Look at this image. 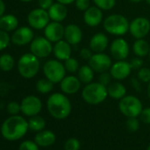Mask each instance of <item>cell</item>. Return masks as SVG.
<instances>
[{"label":"cell","instance_id":"cell-34","mask_svg":"<svg viewBox=\"0 0 150 150\" xmlns=\"http://www.w3.org/2000/svg\"><path fill=\"white\" fill-rule=\"evenodd\" d=\"M138 79L145 83L150 81V69L147 67H141L138 71Z\"/></svg>","mask_w":150,"mask_h":150},{"label":"cell","instance_id":"cell-33","mask_svg":"<svg viewBox=\"0 0 150 150\" xmlns=\"http://www.w3.org/2000/svg\"><path fill=\"white\" fill-rule=\"evenodd\" d=\"M64 148V150H80L81 142L76 138H70L65 141Z\"/></svg>","mask_w":150,"mask_h":150},{"label":"cell","instance_id":"cell-43","mask_svg":"<svg viewBox=\"0 0 150 150\" xmlns=\"http://www.w3.org/2000/svg\"><path fill=\"white\" fill-rule=\"evenodd\" d=\"M54 4L53 0H38V5L40 8L44 10H49L50 7Z\"/></svg>","mask_w":150,"mask_h":150},{"label":"cell","instance_id":"cell-16","mask_svg":"<svg viewBox=\"0 0 150 150\" xmlns=\"http://www.w3.org/2000/svg\"><path fill=\"white\" fill-rule=\"evenodd\" d=\"M44 35L51 42H57L64 37V28L60 22H50L44 28Z\"/></svg>","mask_w":150,"mask_h":150},{"label":"cell","instance_id":"cell-26","mask_svg":"<svg viewBox=\"0 0 150 150\" xmlns=\"http://www.w3.org/2000/svg\"><path fill=\"white\" fill-rule=\"evenodd\" d=\"M132 50H133V53L137 57H143L149 54L150 46H149L148 42L146 40H144L143 38L137 39L132 45Z\"/></svg>","mask_w":150,"mask_h":150},{"label":"cell","instance_id":"cell-10","mask_svg":"<svg viewBox=\"0 0 150 150\" xmlns=\"http://www.w3.org/2000/svg\"><path fill=\"white\" fill-rule=\"evenodd\" d=\"M129 31L135 39H142L150 31V21L144 17H138L130 22Z\"/></svg>","mask_w":150,"mask_h":150},{"label":"cell","instance_id":"cell-27","mask_svg":"<svg viewBox=\"0 0 150 150\" xmlns=\"http://www.w3.org/2000/svg\"><path fill=\"white\" fill-rule=\"evenodd\" d=\"M94 70L90 67L89 64H85L80 67L78 71V78L81 83L88 84L92 82L94 79Z\"/></svg>","mask_w":150,"mask_h":150},{"label":"cell","instance_id":"cell-31","mask_svg":"<svg viewBox=\"0 0 150 150\" xmlns=\"http://www.w3.org/2000/svg\"><path fill=\"white\" fill-rule=\"evenodd\" d=\"M66 71L71 72V73H75L77 72L80 69V64L79 61L76 58H73V57H69L68 59H66L64 61V64Z\"/></svg>","mask_w":150,"mask_h":150},{"label":"cell","instance_id":"cell-35","mask_svg":"<svg viewBox=\"0 0 150 150\" xmlns=\"http://www.w3.org/2000/svg\"><path fill=\"white\" fill-rule=\"evenodd\" d=\"M11 38L7 32L0 29V51L7 48L10 43Z\"/></svg>","mask_w":150,"mask_h":150},{"label":"cell","instance_id":"cell-32","mask_svg":"<svg viewBox=\"0 0 150 150\" xmlns=\"http://www.w3.org/2000/svg\"><path fill=\"white\" fill-rule=\"evenodd\" d=\"M94 3L101 10L109 11L115 6L116 0H94Z\"/></svg>","mask_w":150,"mask_h":150},{"label":"cell","instance_id":"cell-50","mask_svg":"<svg viewBox=\"0 0 150 150\" xmlns=\"http://www.w3.org/2000/svg\"><path fill=\"white\" fill-rule=\"evenodd\" d=\"M21 1H22V2H25V3H29V2L33 1V0H21Z\"/></svg>","mask_w":150,"mask_h":150},{"label":"cell","instance_id":"cell-30","mask_svg":"<svg viewBox=\"0 0 150 150\" xmlns=\"http://www.w3.org/2000/svg\"><path fill=\"white\" fill-rule=\"evenodd\" d=\"M14 66V59L10 54H3L0 56V69L4 71H11Z\"/></svg>","mask_w":150,"mask_h":150},{"label":"cell","instance_id":"cell-52","mask_svg":"<svg viewBox=\"0 0 150 150\" xmlns=\"http://www.w3.org/2000/svg\"><path fill=\"white\" fill-rule=\"evenodd\" d=\"M146 150H150V145H149V146H148V147H147V148H146Z\"/></svg>","mask_w":150,"mask_h":150},{"label":"cell","instance_id":"cell-7","mask_svg":"<svg viewBox=\"0 0 150 150\" xmlns=\"http://www.w3.org/2000/svg\"><path fill=\"white\" fill-rule=\"evenodd\" d=\"M65 67L58 59L48 60L43 64V73L45 77L55 83H60L65 77Z\"/></svg>","mask_w":150,"mask_h":150},{"label":"cell","instance_id":"cell-22","mask_svg":"<svg viewBox=\"0 0 150 150\" xmlns=\"http://www.w3.org/2000/svg\"><path fill=\"white\" fill-rule=\"evenodd\" d=\"M50 20L57 22H61L64 21L68 14V10L66 6L61 3H54L48 10Z\"/></svg>","mask_w":150,"mask_h":150},{"label":"cell","instance_id":"cell-40","mask_svg":"<svg viewBox=\"0 0 150 150\" xmlns=\"http://www.w3.org/2000/svg\"><path fill=\"white\" fill-rule=\"evenodd\" d=\"M75 6L78 10L85 12L90 7V0H75Z\"/></svg>","mask_w":150,"mask_h":150},{"label":"cell","instance_id":"cell-24","mask_svg":"<svg viewBox=\"0 0 150 150\" xmlns=\"http://www.w3.org/2000/svg\"><path fill=\"white\" fill-rule=\"evenodd\" d=\"M19 26V21L16 16L13 14L3 15L0 17V29L6 32H11L17 29Z\"/></svg>","mask_w":150,"mask_h":150},{"label":"cell","instance_id":"cell-2","mask_svg":"<svg viewBox=\"0 0 150 150\" xmlns=\"http://www.w3.org/2000/svg\"><path fill=\"white\" fill-rule=\"evenodd\" d=\"M49 113L56 119H64L71 112V103L68 97L62 93H54L47 100Z\"/></svg>","mask_w":150,"mask_h":150},{"label":"cell","instance_id":"cell-44","mask_svg":"<svg viewBox=\"0 0 150 150\" xmlns=\"http://www.w3.org/2000/svg\"><path fill=\"white\" fill-rule=\"evenodd\" d=\"M80 54H81V57L83 59H89V58L93 56L92 50H90V48H89V49H87V48L81 49Z\"/></svg>","mask_w":150,"mask_h":150},{"label":"cell","instance_id":"cell-49","mask_svg":"<svg viewBox=\"0 0 150 150\" xmlns=\"http://www.w3.org/2000/svg\"><path fill=\"white\" fill-rule=\"evenodd\" d=\"M130 1L131 2H132V3H139V2H141L142 1V0H130Z\"/></svg>","mask_w":150,"mask_h":150},{"label":"cell","instance_id":"cell-8","mask_svg":"<svg viewBox=\"0 0 150 150\" xmlns=\"http://www.w3.org/2000/svg\"><path fill=\"white\" fill-rule=\"evenodd\" d=\"M50 15L47 10L37 8L32 10L28 15V22L34 29H43L50 23Z\"/></svg>","mask_w":150,"mask_h":150},{"label":"cell","instance_id":"cell-3","mask_svg":"<svg viewBox=\"0 0 150 150\" xmlns=\"http://www.w3.org/2000/svg\"><path fill=\"white\" fill-rule=\"evenodd\" d=\"M106 86L98 82H90L85 86L82 90V99L88 104L97 105L104 102L108 96Z\"/></svg>","mask_w":150,"mask_h":150},{"label":"cell","instance_id":"cell-6","mask_svg":"<svg viewBox=\"0 0 150 150\" xmlns=\"http://www.w3.org/2000/svg\"><path fill=\"white\" fill-rule=\"evenodd\" d=\"M140 100L134 96H125L120 99L118 109L121 113L126 117H139L143 108Z\"/></svg>","mask_w":150,"mask_h":150},{"label":"cell","instance_id":"cell-15","mask_svg":"<svg viewBox=\"0 0 150 150\" xmlns=\"http://www.w3.org/2000/svg\"><path fill=\"white\" fill-rule=\"evenodd\" d=\"M131 71L132 67L130 65V63L125 60H117L116 63L112 64L110 69V72L112 78L117 81H123L126 79L131 74Z\"/></svg>","mask_w":150,"mask_h":150},{"label":"cell","instance_id":"cell-48","mask_svg":"<svg viewBox=\"0 0 150 150\" xmlns=\"http://www.w3.org/2000/svg\"><path fill=\"white\" fill-rule=\"evenodd\" d=\"M147 96L150 99V81L148 82V86H147Z\"/></svg>","mask_w":150,"mask_h":150},{"label":"cell","instance_id":"cell-53","mask_svg":"<svg viewBox=\"0 0 150 150\" xmlns=\"http://www.w3.org/2000/svg\"><path fill=\"white\" fill-rule=\"evenodd\" d=\"M148 55H149V59H150V50H149V54Z\"/></svg>","mask_w":150,"mask_h":150},{"label":"cell","instance_id":"cell-18","mask_svg":"<svg viewBox=\"0 0 150 150\" xmlns=\"http://www.w3.org/2000/svg\"><path fill=\"white\" fill-rule=\"evenodd\" d=\"M82 31L75 24H69L64 28V39L71 45H77L82 40Z\"/></svg>","mask_w":150,"mask_h":150},{"label":"cell","instance_id":"cell-13","mask_svg":"<svg viewBox=\"0 0 150 150\" xmlns=\"http://www.w3.org/2000/svg\"><path fill=\"white\" fill-rule=\"evenodd\" d=\"M110 54L116 60H125L129 55V45L123 38H117L112 41L110 47Z\"/></svg>","mask_w":150,"mask_h":150},{"label":"cell","instance_id":"cell-39","mask_svg":"<svg viewBox=\"0 0 150 150\" xmlns=\"http://www.w3.org/2000/svg\"><path fill=\"white\" fill-rule=\"evenodd\" d=\"M111 74L110 72H107V71H103V72H101L100 75H99V78H98V81L104 85V86H109L110 83V81H111Z\"/></svg>","mask_w":150,"mask_h":150},{"label":"cell","instance_id":"cell-28","mask_svg":"<svg viewBox=\"0 0 150 150\" xmlns=\"http://www.w3.org/2000/svg\"><path fill=\"white\" fill-rule=\"evenodd\" d=\"M45 125H46V122L44 118L38 115L31 117V118L28 121V127L31 131H34V132L42 131Z\"/></svg>","mask_w":150,"mask_h":150},{"label":"cell","instance_id":"cell-36","mask_svg":"<svg viewBox=\"0 0 150 150\" xmlns=\"http://www.w3.org/2000/svg\"><path fill=\"white\" fill-rule=\"evenodd\" d=\"M125 125L127 130L132 132H137L139 128V121L137 119V117H128Z\"/></svg>","mask_w":150,"mask_h":150},{"label":"cell","instance_id":"cell-20","mask_svg":"<svg viewBox=\"0 0 150 150\" xmlns=\"http://www.w3.org/2000/svg\"><path fill=\"white\" fill-rule=\"evenodd\" d=\"M109 44V39L107 35L103 33L96 34L89 42V48L95 53L103 52Z\"/></svg>","mask_w":150,"mask_h":150},{"label":"cell","instance_id":"cell-23","mask_svg":"<svg viewBox=\"0 0 150 150\" xmlns=\"http://www.w3.org/2000/svg\"><path fill=\"white\" fill-rule=\"evenodd\" d=\"M36 144L42 147H47L53 145L56 141V135L50 130H42L36 133L35 137Z\"/></svg>","mask_w":150,"mask_h":150},{"label":"cell","instance_id":"cell-4","mask_svg":"<svg viewBox=\"0 0 150 150\" xmlns=\"http://www.w3.org/2000/svg\"><path fill=\"white\" fill-rule=\"evenodd\" d=\"M40 69V61L33 53L22 55L18 61V71L25 79H31L38 73Z\"/></svg>","mask_w":150,"mask_h":150},{"label":"cell","instance_id":"cell-29","mask_svg":"<svg viewBox=\"0 0 150 150\" xmlns=\"http://www.w3.org/2000/svg\"><path fill=\"white\" fill-rule=\"evenodd\" d=\"M35 88L41 94H48L53 90L54 83L50 80H48L47 78L40 79L35 84Z\"/></svg>","mask_w":150,"mask_h":150},{"label":"cell","instance_id":"cell-19","mask_svg":"<svg viewBox=\"0 0 150 150\" xmlns=\"http://www.w3.org/2000/svg\"><path fill=\"white\" fill-rule=\"evenodd\" d=\"M84 22L89 27H96L103 21V13L97 6H90L84 12Z\"/></svg>","mask_w":150,"mask_h":150},{"label":"cell","instance_id":"cell-42","mask_svg":"<svg viewBox=\"0 0 150 150\" xmlns=\"http://www.w3.org/2000/svg\"><path fill=\"white\" fill-rule=\"evenodd\" d=\"M130 65H131L132 69H140L143 65V60L139 57H134L131 60Z\"/></svg>","mask_w":150,"mask_h":150},{"label":"cell","instance_id":"cell-5","mask_svg":"<svg viewBox=\"0 0 150 150\" xmlns=\"http://www.w3.org/2000/svg\"><path fill=\"white\" fill-rule=\"evenodd\" d=\"M130 23L128 20L121 14H111L103 21V28L106 32L113 35H124L129 31Z\"/></svg>","mask_w":150,"mask_h":150},{"label":"cell","instance_id":"cell-14","mask_svg":"<svg viewBox=\"0 0 150 150\" xmlns=\"http://www.w3.org/2000/svg\"><path fill=\"white\" fill-rule=\"evenodd\" d=\"M13 43L17 46H24L34 40V32L29 27H21L15 30L11 38Z\"/></svg>","mask_w":150,"mask_h":150},{"label":"cell","instance_id":"cell-25","mask_svg":"<svg viewBox=\"0 0 150 150\" xmlns=\"http://www.w3.org/2000/svg\"><path fill=\"white\" fill-rule=\"evenodd\" d=\"M107 90L109 96L117 100L122 99L126 95V88L120 82H114L110 84L107 88Z\"/></svg>","mask_w":150,"mask_h":150},{"label":"cell","instance_id":"cell-9","mask_svg":"<svg viewBox=\"0 0 150 150\" xmlns=\"http://www.w3.org/2000/svg\"><path fill=\"white\" fill-rule=\"evenodd\" d=\"M30 50L37 57H47L53 51L51 42L46 37L39 36L34 38L30 43Z\"/></svg>","mask_w":150,"mask_h":150},{"label":"cell","instance_id":"cell-46","mask_svg":"<svg viewBox=\"0 0 150 150\" xmlns=\"http://www.w3.org/2000/svg\"><path fill=\"white\" fill-rule=\"evenodd\" d=\"M6 12V5L3 0H0V17H2Z\"/></svg>","mask_w":150,"mask_h":150},{"label":"cell","instance_id":"cell-47","mask_svg":"<svg viewBox=\"0 0 150 150\" xmlns=\"http://www.w3.org/2000/svg\"><path fill=\"white\" fill-rule=\"evenodd\" d=\"M58 3H61L64 6H67V5H71L72 3H75V0H57Z\"/></svg>","mask_w":150,"mask_h":150},{"label":"cell","instance_id":"cell-45","mask_svg":"<svg viewBox=\"0 0 150 150\" xmlns=\"http://www.w3.org/2000/svg\"><path fill=\"white\" fill-rule=\"evenodd\" d=\"M131 82H132V85L133 88H134L136 91H138V92H140V90H141V88H140L139 81L137 79H135V78H132V81H131Z\"/></svg>","mask_w":150,"mask_h":150},{"label":"cell","instance_id":"cell-51","mask_svg":"<svg viewBox=\"0 0 150 150\" xmlns=\"http://www.w3.org/2000/svg\"><path fill=\"white\" fill-rule=\"evenodd\" d=\"M146 4L150 5V0H146Z\"/></svg>","mask_w":150,"mask_h":150},{"label":"cell","instance_id":"cell-21","mask_svg":"<svg viewBox=\"0 0 150 150\" xmlns=\"http://www.w3.org/2000/svg\"><path fill=\"white\" fill-rule=\"evenodd\" d=\"M53 53L57 59L65 61L71 55V47L69 42L65 40H60L57 42L53 47Z\"/></svg>","mask_w":150,"mask_h":150},{"label":"cell","instance_id":"cell-11","mask_svg":"<svg viewBox=\"0 0 150 150\" xmlns=\"http://www.w3.org/2000/svg\"><path fill=\"white\" fill-rule=\"evenodd\" d=\"M42 101L35 96H26L21 103V112L28 117H33L38 115L42 110Z\"/></svg>","mask_w":150,"mask_h":150},{"label":"cell","instance_id":"cell-38","mask_svg":"<svg viewBox=\"0 0 150 150\" xmlns=\"http://www.w3.org/2000/svg\"><path fill=\"white\" fill-rule=\"evenodd\" d=\"M7 112L9 114H11L12 116L13 115H18L20 111H21V104H19L17 102H11L8 103L7 107H6Z\"/></svg>","mask_w":150,"mask_h":150},{"label":"cell","instance_id":"cell-41","mask_svg":"<svg viewBox=\"0 0 150 150\" xmlns=\"http://www.w3.org/2000/svg\"><path fill=\"white\" fill-rule=\"evenodd\" d=\"M139 118L144 124H146V125L150 124V107H147L142 110L139 115Z\"/></svg>","mask_w":150,"mask_h":150},{"label":"cell","instance_id":"cell-17","mask_svg":"<svg viewBox=\"0 0 150 150\" xmlns=\"http://www.w3.org/2000/svg\"><path fill=\"white\" fill-rule=\"evenodd\" d=\"M81 81L78 77L70 75L65 76L60 82L61 91L65 95H74L81 88Z\"/></svg>","mask_w":150,"mask_h":150},{"label":"cell","instance_id":"cell-12","mask_svg":"<svg viewBox=\"0 0 150 150\" xmlns=\"http://www.w3.org/2000/svg\"><path fill=\"white\" fill-rule=\"evenodd\" d=\"M88 64L96 72L107 71L112 65L111 58L105 53H96L88 59Z\"/></svg>","mask_w":150,"mask_h":150},{"label":"cell","instance_id":"cell-1","mask_svg":"<svg viewBox=\"0 0 150 150\" xmlns=\"http://www.w3.org/2000/svg\"><path fill=\"white\" fill-rule=\"evenodd\" d=\"M28 122L19 115H13L4 121L1 126L2 136L9 141H16L28 132Z\"/></svg>","mask_w":150,"mask_h":150},{"label":"cell","instance_id":"cell-37","mask_svg":"<svg viewBox=\"0 0 150 150\" xmlns=\"http://www.w3.org/2000/svg\"><path fill=\"white\" fill-rule=\"evenodd\" d=\"M19 150H39V146L35 141L25 140L20 145Z\"/></svg>","mask_w":150,"mask_h":150}]
</instances>
